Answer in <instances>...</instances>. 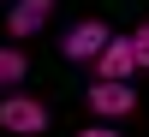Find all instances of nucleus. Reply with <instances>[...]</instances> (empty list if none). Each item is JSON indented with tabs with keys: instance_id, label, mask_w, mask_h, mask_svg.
Here are the masks:
<instances>
[{
	"instance_id": "obj_2",
	"label": "nucleus",
	"mask_w": 149,
	"mask_h": 137,
	"mask_svg": "<svg viewBox=\"0 0 149 137\" xmlns=\"http://www.w3.org/2000/svg\"><path fill=\"white\" fill-rule=\"evenodd\" d=\"M90 107H95L102 119H125L131 107H137V90H131V78H95Z\"/></svg>"
},
{
	"instance_id": "obj_5",
	"label": "nucleus",
	"mask_w": 149,
	"mask_h": 137,
	"mask_svg": "<svg viewBox=\"0 0 149 137\" xmlns=\"http://www.w3.org/2000/svg\"><path fill=\"white\" fill-rule=\"evenodd\" d=\"M95 72L102 78H131L137 72V42L131 36H107V48L95 54Z\"/></svg>"
},
{
	"instance_id": "obj_6",
	"label": "nucleus",
	"mask_w": 149,
	"mask_h": 137,
	"mask_svg": "<svg viewBox=\"0 0 149 137\" xmlns=\"http://www.w3.org/2000/svg\"><path fill=\"white\" fill-rule=\"evenodd\" d=\"M30 78V54L12 42H0V90H18V83Z\"/></svg>"
},
{
	"instance_id": "obj_4",
	"label": "nucleus",
	"mask_w": 149,
	"mask_h": 137,
	"mask_svg": "<svg viewBox=\"0 0 149 137\" xmlns=\"http://www.w3.org/2000/svg\"><path fill=\"white\" fill-rule=\"evenodd\" d=\"M48 12H54V0H6V36L12 42H30L48 24Z\"/></svg>"
},
{
	"instance_id": "obj_7",
	"label": "nucleus",
	"mask_w": 149,
	"mask_h": 137,
	"mask_svg": "<svg viewBox=\"0 0 149 137\" xmlns=\"http://www.w3.org/2000/svg\"><path fill=\"white\" fill-rule=\"evenodd\" d=\"M131 42H137V66H149V24H137V30H131Z\"/></svg>"
},
{
	"instance_id": "obj_1",
	"label": "nucleus",
	"mask_w": 149,
	"mask_h": 137,
	"mask_svg": "<svg viewBox=\"0 0 149 137\" xmlns=\"http://www.w3.org/2000/svg\"><path fill=\"white\" fill-rule=\"evenodd\" d=\"M107 24L102 18H78V24H66V36H60V54L66 60H78V66H95V54L107 48Z\"/></svg>"
},
{
	"instance_id": "obj_3",
	"label": "nucleus",
	"mask_w": 149,
	"mask_h": 137,
	"mask_svg": "<svg viewBox=\"0 0 149 137\" xmlns=\"http://www.w3.org/2000/svg\"><path fill=\"white\" fill-rule=\"evenodd\" d=\"M0 125H6V131H48V107L42 102H36V95H18V90H12L6 95V102H0Z\"/></svg>"
}]
</instances>
